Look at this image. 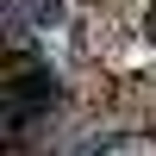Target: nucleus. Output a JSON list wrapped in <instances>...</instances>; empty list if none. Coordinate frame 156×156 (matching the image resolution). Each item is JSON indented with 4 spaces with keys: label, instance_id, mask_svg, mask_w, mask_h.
Segmentation results:
<instances>
[{
    "label": "nucleus",
    "instance_id": "f257e3e1",
    "mask_svg": "<svg viewBox=\"0 0 156 156\" xmlns=\"http://www.w3.org/2000/svg\"><path fill=\"white\" fill-rule=\"evenodd\" d=\"M144 37H156V6H150V12H144Z\"/></svg>",
    "mask_w": 156,
    "mask_h": 156
},
{
    "label": "nucleus",
    "instance_id": "f03ea898",
    "mask_svg": "<svg viewBox=\"0 0 156 156\" xmlns=\"http://www.w3.org/2000/svg\"><path fill=\"white\" fill-rule=\"evenodd\" d=\"M87 6H94V12H106V0H87Z\"/></svg>",
    "mask_w": 156,
    "mask_h": 156
}]
</instances>
